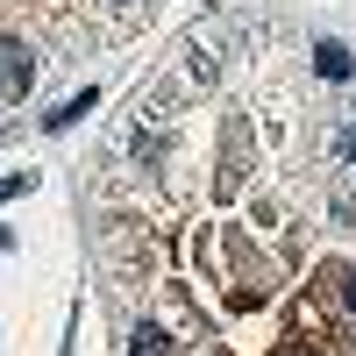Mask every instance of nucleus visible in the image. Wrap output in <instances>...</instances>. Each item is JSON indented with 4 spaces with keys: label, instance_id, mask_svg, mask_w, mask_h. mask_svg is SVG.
I'll list each match as a JSON object with an SVG mask.
<instances>
[{
    "label": "nucleus",
    "instance_id": "f257e3e1",
    "mask_svg": "<svg viewBox=\"0 0 356 356\" xmlns=\"http://www.w3.org/2000/svg\"><path fill=\"white\" fill-rule=\"evenodd\" d=\"M29 79H36L29 50H22V43H0V86H8V93H29Z\"/></svg>",
    "mask_w": 356,
    "mask_h": 356
},
{
    "label": "nucleus",
    "instance_id": "f03ea898",
    "mask_svg": "<svg viewBox=\"0 0 356 356\" xmlns=\"http://www.w3.org/2000/svg\"><path fill=\"white\" fill-rule=\"evenodd\" d=\"M93 100H100V93H93V86H86L79 100H65V107H57V114H43V129H72L79 114H93Z\"/></svg>",
    "mask_w": 356,
    "mask_h": 356
},
{
    "label": "nucleus",
    "instance_id": "7ed1b4c3",
    "mask_svg": "<svg viewBox=\"0 0 356 356\" xmlns=\"http://www.w3.org/2000/svg\"><path fill=\"white\" fill-rule=\"evenodd\" d=\"M314 65H321V79H349V72H356L342 43H321V50H314Z\"/></svg>",
    "mask_w": 356,
    "mask_h": 356
},
{
    "label": "nucleus",
    "instance_id": "20e7f679",
    "mask_svg": "<svg viewBox=\"0 0 356 356\" xmlns=\"http://www.w3.org/2000/svg\"><path fill=\"white\" fill-rule=\"evenodd\" d=\"M129 356H171V335L164 328H136L129 335Z\"/></svg>",
    "mask_w": 356,
    "mask_h": 356
},
{
    "label": "nucleus",
    "instance_id": "39448f33",
    "mask_svg": "<svg viewBox=\"0 0 356 356\" xmlns=\"http://www.w3.org/2000/svg\"><path fill=\"white\" fill-rule=\"evenodd\" d=\"M29 186H36V178H29V171H15V178H0V207H8V200H22Z\"/></svg>",
    "mask_w": 356,
    "mask_h": 356
},
{
    "label": "nucleus",
    "instance_id": "423d86ee",
    "mask_svg": "<svg viewBox=\"0 0 356 356\" xmlns=\"http://www.w3.org/2000/svg\"><path fill=\"white\" fill-rule=\"evenodd\" d=\"M342 157H356V129H349V136H342Z\"/></svg>",
    "mask_w": 356,
    "mask_h": 356
},
{
    "label": "nucleus",
    "instance_id": "0eeeda50",
    "mask_svg": "<svg viewBox=\"0 0 356 356\" xmlns=\"http://www.w3.org/2000/svg\"><path fill=\"white\" fill-rule=\"evenodd\" d=\"M342 300H349V314H356V278H349V285H342Z\"/></svg>",
    "mask_w": 356,
    "mask_h": 356
}]
</instances>
